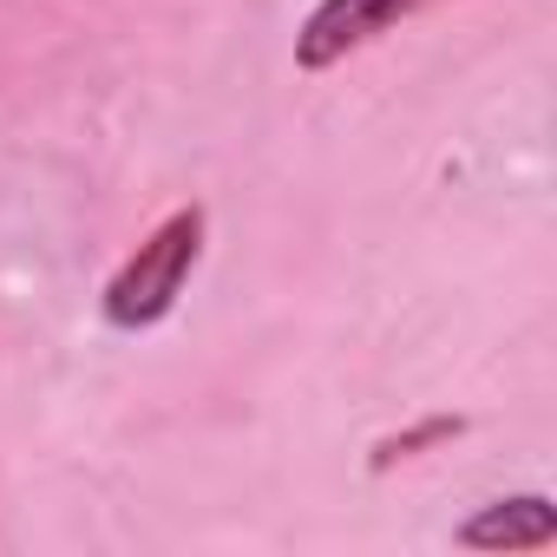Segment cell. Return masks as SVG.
I'll list each match as a JSON object with an SVG mask.
<instances>
[{"mask_svg": "<svg viewBox=\"0 0 557 557\" xmlns=\"http://www.w3.org/2000/svg\"><path fill=\"white\" fill-rule=\"evenodd\" d=\"M433 8V0H315L309 21L296 27V66L302 73H329L335 60H348L355 47L381 40L394 21Z\"/></svg>", "mask_w": 557, "mask_h": 557, "instance_id": "cell-2", "label": "cell"}, {"mask_svg": "<svg viewBox=\"0 0 557 557\" xmlns=\"http://www.w3.org/2000/svg\"><path fill=\"white\" fill-rule=\"evenodd\" d=\"M459 433H466V420H459V413H433V420H420V426H407V433L381 440V446H374V459H368V472H387L394 459H413V453L446 446V440H459Z\"/></svg>", "mask_w": 557, "mask_h": 557, "instance_id": "cell-4", "label": "cell"}, {"mask_svg": "<svg viewBox=\"0 0 557 557\" xmlns=\"http://www.w3.org/2000/svg\"><path fill=\"white\" fill-rule=\"evenodd\" d=\"M453 537H459L466 550H550V544H557V511H550L544 492L492 498V505L472 511Z\"/></svg>", "mask_w": 557, "mask_h": 557, "instance_id": "cell-3", "label": "cell"}, {"mask_svg": "<svg viewBox=\"0 0 557 557\" xmlns=\"http://www.w3.org/2000/svg\"><path fill=\"white\" fill-rule=\"evenodd\" d=\"M197 256H203V210L184 203V210H171V216L125 256V269L112 275L106 296H99V315H106L112 329H151V322H164V315L177 309L184 283H190Z\"/></svg>", "mask_w": 557, "mask_h": 557, "instance_id": "cell-1", "label": "cell"}]
</instances>
